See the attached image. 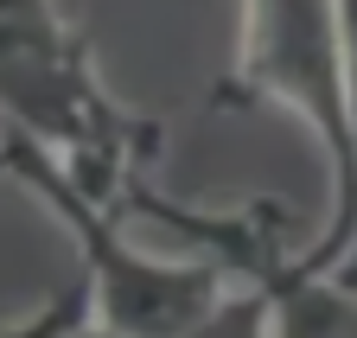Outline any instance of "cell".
I'll return each instance as SVG.
<instances>
[{
    "label": "cell",
    "instance_id": "4",
    "mask_svg": "<svg viewBox=\"0 0 357 338\" xmlns=\"http://www.w3.org/2000/svg\"><path fill=\"white\" fill-rule=\"evenodd\" d=\"M121 217H153V224H166L172 236L198 243V262H217L223 275H236L255 293L275 281L281 268L300 262L294 249H287L294 210L281 198H249V204H230V210H185V204H172L147 173H134L121 185Z\"/></svg>",
    "mask_w": 357,
    "mask_h": 338
},
{
    "label": "cell",
    "instance_id": "9",
    "mask_svg": "<svg viewBox=\"0 0 357 338\" xmlns=\"http://www.w3.org/2000/svg\"><path fill=\"white\" fill-rule=\"evenodd\" d=\"M0 179H7V160H0Z\"/></svg>",
    "mask_w": 357,
    "mask_h": 338
},
{
    "label": "cell",
    "instance_id": "7",
    "mask_svg": "<svg viewBox=\"0 0 357 338\" xmlns=\"http://www.w3.org/2000/svg\"><path fill=\"white\" fill-rule=\"evenodd\" d=\"M338 45H344V96H351V121H357V7H338Z\"/></svg>",
    "mask_w": 357,
    "mask_h": 338
},
{
    "label": "cell",
    "instance_id": "5",
    "mask_svg": "<svg viewBox=\"0 0 357 338\" xmlns=\"http://www.w3.org/2000/svg\"><path fill=\"white\" fill-rule=\"evenodd\" d=\"M275 338H357V293L332 275H306L300 262L261 287Z\"/></svg>",
    "mask_w": 357,
    "mask_h": 338
},
{
    "label": "cell",
    "instance_id": "2",
    "mask_svg": "<svg viewBox=\"0 0 357 338\" xmlns=\"http://www.w3.org/2000/svg\"><path fill=\"white\" fill-rule=\"evenodd\" d=\"M243 102H287L326 147L332 173V217L319 243L300 249L306 275H332L357 236V121L344 96V45H338V7L312 0H261L236 20V58L217 83V109Z\"/></svg>",
    "mask_w": 357,
    "mask_h": 338
},
{
    "label": "cell",
    "instance_id": "1",
    "mask_svg": "<svg viewBox=\"0 0 357 338\" xmlns=\"http://www.w3.org/2000/svg\"><path fill=\"white\" fill-rule=\"evenodd\" d=\"M0 115L7 135L58 147L64 179L102 210H121V185L160 160V121L102 90L83 26L58 7H0Z\"/></svg>",
    "mask_w": 357,
    "mask_h": 338
},
{
    "label": "cell",
    "instance_id": "6",
    "mask_svg": "<svg viewBox=\"0 0 357 338\" xmlns=\"http://www.w3.org/2000/svg\"><path fill=\"white\" fill-rule=\"evenodd\" d=\"M70 338H115V332H96V325H83V332H70ZM185 338H275L268 332V300L255 287H243V293H230L198 332H185Z\"/></svg>",
    "mask_w": 357,
    "mask_h": 338
},
{
    "label": "cell",
    "instance_id": "8",
    "mask_svg": "<svg viewBox=\"0 0 357 338\" xmlns=\"http://www.w3.org/2000/svg\"><path fill=\"white\" fill-rule=\"evenodd\" d=\"M332 281H344V287L357 293V236H351V249H344V262L332 268Z\"/></svg>",
    "mask_w": 357,
    "mask_h": 338
},
{
    "label": "cell",
    "instance_id": "3",
    "mask_svg": "<svg viewBox=\"0 0 357 338\" xmlns=\"http://www.w3.org/2000/svg\"><path fill=\"white\" fill-rule=\"evenodd\" d=\"M0 160H7V179H26L70 224V236L83 249L89 300H96V332H115V338H185L230 300V293H223L230 275L217 262H153V256H141V249L121 236V210L89 204L64 179L58 153H45L38 141L0 128Z\"/></svg>",
    "mask_w": 357,
    "mask_h": 338
}]
</instances>
